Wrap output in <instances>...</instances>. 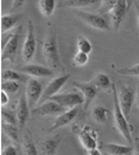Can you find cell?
Returning a JSON list of instances; mask_svg holds the SVG:
<instances>
[{
	"label": "cell",
	"instance_id": "cell-38",
	"mask_svg": "<svg viewBox=\"0 0 139 155\" xmlns=\"http://www.w3.org/2000/svg\"><path fill=\"white\" fill-rule=\"evenodd\" d=\"M135 6V9H136V12H137V24H138V29H139V4H138L137 3H136L134 4Z\"/></svg>",
	"mask_w": 139,
	"mask_h": 155
},
{
	"label": "cell",
	"instance_id": "cell-25",
	"mask_svg": "<svg viewBox=\"0 0 139 155\" xmlns=\"http://www.w3.org/2000/svg\"><path fill=\"white\" fill-rule=\"evenodd\" d=\"M77 46L78 51L89 54L92 51V45L90 40L83 35H79L77 38Z\"/></svg>",
	"mask_w": 139,
	"mask_h": 155
},
{
	"label": "cell",
	"instance_id": "cell-32",
	"mask_svg": "<svg viewBox=\"0 0 139 155\" xmlns=\"http://www.w3.org/2000/svg\"><path fill=\"white\" fill-rule=\"evenodd\" d=\"M117 2H118V0H114V1L103 0V1H101V6H100L99 10V15H102L104 14H109L113 7L115 6Z\"/></svg>",
	"mask_w": 139,
	"mask_h": 155
},
{
	"label": "cell",
	"instance_id": "cell-26",
	"mask_svg": "<svg viewBox=\"0 0 139 155\" xmlns=\"http://www.w3.org/2000/svg\"><path fill=\"white\" fill-rule=\"evenodd\" d=\"M2 78L5 81H23L25 82V77L23 74L18 73L12 70H7L2 73Z\"/></svg>",
	"mask_w": 139,
	"mask_h": 155
},
{
	"label": "cell",
	"instance_id": "cell-23",
	"mask_svg": "<svg viewBox=\"0 0 139 155\" xmlns=\"http://www.w3.org/2000/svg\"><path fill=\"white\" fill-rule=\"evenodd\" d=\"M96 2L97 1L95 0H69V1L63 2L64 5L71 8L72 10H80V8L90 6L95 4Z\"/></svg>",
	"mask_w": 139,
	"mask_h": 155
},
{
	"label": "cell",
	"instance_id": "cell-24",
	"mask_svg": "<svg viewBox=\"0 0 139 155\" xmlns=\"http://www.w3.org/2000/svg\"><path fill=\"white\" fill-rule=\"evenodd\" d=\"M2 130L11 140L15 142H18V130L15 124L3 123Z\"/></svg>",
	"mask_w": 139,
	"mask_h": 155
},
{
	"label": "cell",
	"instance_id": "cell-35",
	"mask_svg": "<svg viewBox=\"0 0 139 155\" xmlns=\"http://www.w3.org/2000/svg\"><path fill=\"white\" fill-rule=\"evenodd\" d=\"M24 0H16V1H13V4H12V8H18V7H21L24 4Z\"/></svg>",
	"mask_w": 139,
	"mask_h": 155
},
{
	"label": "cell",
	"instance_id": "cell-33",
	"mask_svg": "<svg viewBox=\"0 0 139 155\" xmlns=\"http://www.w3.org/2000/svg\"><path fill=\"white\" fill-rule=\"evenodd\" d=\"M2 155H18L17 149L13 145H8L3 149Z\"/></svg>",
	"mask_w": 139,
	"mask_h": 155
},
{
	"label": "cell",
	"instance_id": "cell-21",
	"mask_svg": "<svg viewBox=\"0 0 139 155\" xmlns=\"http://www.w3.org/2000/svg\"><path fill=\"white\" fill-rule=\"evenodd\" d=\"M37 5L41 15L45 17H50L54 12L57 2L54 0H40Z\"/></svg>",
	"mask_w": 139,
	"mask_h": 155
},
{
	"label": "cell",
	"instance_id": "cell-16",
	"mask_svg": "<svg viewBox=\"0 0 139 155\" xmlns=\"http://www.w3.org/2000/svg\"><path fill=\"white\" fill-rule=\"evenodd\" d=\"M30 110L29 107L28 106L25 93H24L22 94L20 97L16 111L18 124L21 129H23L25 126L28 118H29Z\"/></svg>",
	"mask_w": 139,
	"mask_h": 155
},
{
	"label": "cell",
	"instance_id": "cell-28",
	"mask_svg": "<svg viewBox=\"0 0 139 155\" xmlns=\"http://www.w3.org/2000/svg\"><path fill=\"white\" fill-rule=\"evenodd\" d=\"M23 155H39L35 143L31 139H27L23 143Z\"/></svg>",
	"mask_w": 139,
	"mask_h": 155
},
{
	"label": "cell",
	"instance_id": "cell-3",
	"mask_svg": "<svg viewBox=\"0 0 139 155\" xmlns=\"http://www.w3.org/2000/svg\"><path fill=\"white\" fill-rule=\"evenodd\" d=\"M73 131L77 135L83 148L87 151L97 148L98 146V132L89 125H74Z\"/></svg>",
	"mask_w": 139,
	"mask_h": 155
},
{
	"label": "cell",
	"instance_id": "cell-9",
	"mask_svg": "<svg viewBox=\"0 0 139 155\" xmlns=\"http://www.w3.org/2000/svg\"><path fill=\"white\" fill-rule=\"evenodd\" d=\"M132 2L125 0H118L115 6L108 14L109 16L111 25L115 31H118L123 23L126 13L128 11Z\"/></svg>",
	"mask_w": 139,
	"mask_h": 155
},
{
	"label": "cell",
	"instance_id": "cell-27",
	"mask_svg": "<svg viewBox=\"0 0 139 155\" xmlns=\"http://www.w3.org/2000/svg\"><path fill=\"white\" fill-rule=\"evenodd\" d=\"M2 116L4 123L15 124V125L16 123H18L16 113L12 110L9 109H2Z\"/></svg>",
	"mask_w": 139,
	"mask_h": 155
},
{
	"label": "cell",
	"instance_id": "cell-15",
	"mask_svg": "<svg viewBox=\"0 0 139 155\" xmlns=\"http://www.w3.org/2000/svg\"><path fill=\"white\" fill-rule=\"evenodd\" d=\"M78 107H74V108L66 110L65 112L58 115L57 116V118L55 119L53 124H52V127L50 128L49 131H55V130L69 125V124L71 123L72 122L75 120V118H76V116L78 114Z\"/></svg>",
	"mask_w": 139,
	"mask_h": 155
},
{
	"label": "cell",
	"instance_id": "cell-7",
	"mask_svg": "<svg viewBox=\"0 0 139 155\" xmlns=\"http://www.w3.org/2000/svg\"><path fill=\"white\" fill-rule=\"evenodd\" d=\"M49 100H52L66 110L76 107L79 105L84 104V98L82 93L77 92H66L58 93L52 97Z\"/></svg>",
	"mask_w": 139,
	"mask_h": 155
},
{
	"label": "cell",
	"instance_id": "cell-31",
	"mask_svg": "<svg viewBox=\"0 0 139 155\" xmlns=\"http://www.w3.org/2000/svg\"><path fill=\"white\" fill-rule=\"evenodd\" d=\"M20 86L18 82L15 81H4L2 83V91L5 93L14 94L18 91Z\"/></svg>",
	"mask_w": 139,
	"mask_h": 155
},
{
	"label": "cell",
	"instance_id": "cell-8",
	"mask_svg": "<svg viewBox=\"0 0 139 155\" xmlns=\"http://www.w3.org/2000/svg\"><path fill=\"white\" fill-rule=\"evenodd\" d=\"M21 27L18 29L17 31L10 34L6 40L5 43L2 46V61H5L14 63L15 62L17 50L20 40Z\"/></svg>",
	"mask_w": 139,
	"mask_h": 155
},
{
	"label": "cell",
	"instance_id": "cell-1",
	"mask_svg": "<svg viewBox=\"0 0 139 155\" xmlns=\"http://www.w3.org/2000/svg\"><path fill=\"white\" fill-rule=\"evenodd\" d=\"M42 51L47 64L52 70L65 71V66L61 61L58 47L57 31L55 25L49 27L42 45Z\"/></svg>",
	"mask_w": 139,
	"mask_h": 155
},
{
	"label": "cell",
	"instance_id": "cell-34",
	"mask_svg": "<svg viewBox=\"0 0 139 155\" xmlns=\"http://www.w3.org/2000/svg\"><path fill=\"white\" fill-rule=\"evenodd\" d=\"M10 101L9 96H8V93H5V91H2L1 92V104L2 106H4L5 105L8 104Z\"/></svg>",
	"mask_w": 139,
	"mask_h": 155
},
{
	"label": "cell",
	"instance_id": "cell-22",
	"mask_svg": "<svg viewBox=\"0 0 139 155\" xmlns=\"http://www.w3.org/2000/svg\"><path fill=\"white\" fill-rule=\"evenodd\" d=\"M109 111L106 107L101 106H97L93 107L92 110V116L97 123L100 124H104L107 121V115Z\"/></svg>",
	"mask_w": 139,
	"mask_h": 155
},
{
	"label": "cell",
	"instance_id": "cell-6",
	"mask_svg": "<svg viewBox=\"0 0 139 155\" xmlns=\"http://www.w3.org/2000/svg\"><path fill=\"white\" fill-rule=\"evenodd\" d=\"M37 48L35 35V27L33 21L29 20L27 23V32L22 49V56L24 61L28 63L34 57Z\"/></svg>",
	"mask_w": 139,
	"mask_h": 155
},
{
	"label": "cell",
	"instance_id": "cell-17",
	"mask_svg": "<svg viewBox=\"0 0 139 155\" xmlns=\"http://www.w3.org/2000/svg\"><path fill=\"white\" fill-rule=\"evenodd\" d=\"M63 137L60 135L50 137L44 140L41 144V152L43 155H56L62 142Z\"/></svg>",
	"mask_w": 139,
	"mask_h": 155
},
{
	"label": "cell",
	"instance_id": "cell-37",
	"mask_svg": "<svg viewBox=\"0 0 139 155\" xmlns=\"http://www.w3.org/2000/svg\"><path fill=\"white\" fill-rule=\"evenodd\" d=\"M134 146V155H139V140L138 139L136 140Z\"/></svg>",
	"mask_w": 139,
	"mask_h": 155
},
{
	"label": "cell",
	"instance_id": "cell-36",
	"mask_svg": "<svg viewBox=\"0 0 139 155\" xmlns=\"http://www.w3.org/2000/svg\"><path fill=\"white\" fill-rule=\"evenodd\" d=\"M87 155H102L98 148L87 151Z\"/></svg>",
	"mask_w": 139,
	"mask_h": 155
},
{
	"label": "cell",
	"instance_id": "cell-5",
	"mask_svg": "<svg viewBox=\"0 0 139 155\" xmlns=\"http://www.w3.org/2000/svg\"><path fill=\"white\" fill-rule=\"evenodd\" d=\"M72 12L76 17L91 27L101 31H111V28L107 22L99 14H94L77 9L72 10Z\"/></svg>",
	"mask_w": 139,
	"mask_h": 155
},
{
	"label": "cell",
	"instance_id": "cell-30",
	"mask_svg": "<svg viewBox=\"0 0 139 155\" xmlns=\"http://www.w3.org/2000/svg\"><path fill=\"white\" fill-rule=\"evenodd\" d=\"M117 73L123 76L139 78V63L132 67L118 69L117 70Z\"/></svg>",
	"mask_w": 139,
	"mask_h": 155
},
{
	"label": "cell",
	"instance_id": "cell-19",
	"mask_svg": "<svg viewBox=\"0 0 139 155\" xmlns=\"http://www.w3.org/2000/svg\"><path fill=\"white\" fill-rule=\"evenodd\" d=\"M90 82L99 91H107L110 88L112 90L113 83L111 82L110 78L105 73L101 72L97 74Z\"/></svg>",
	"mask_w": 139,
	"mask_h": 155
},
{
	"label": "cell",
	"instance_id": "cell-20",
	"mask_svg": "<svg viewBox=\"0 0 139 155\" xmlns=\"http://www.w3.org/2000/svg\"><path fill=\"white\" fill-rule=\"evenodd\" d=\"M21 18V15H5L2 16V33L10 31L17 24L19 19Z\"/></svg>",
	"mask_w": 139,
	"mask_h": 155
},
{
	"label": "cell",
	"instance_id": "cell-29",
	"mask_svg": "<svg viewBox=\"0 0 139 155\" xmlns=\"http://www.w3.org/2000/svg\"><path fill=\"white\" fill-rule=\"evenodd\" d=\"M89 61V54L78 51L73 58V65L75 67H83Z\"/></svg>",
	"mask_w": 139,
	"mask_h": 155
},
{
	"label": "cell",
	"instance_id": "cell-4",
	"mask_svg": "<svg viewBox=\"0 0 139 155\" xmlns=\"http://www.w3.org/2000/svg\"><path fill=\"white\" fill-rule=\"evenodd\" d=\"M119 89L118 90V95L119 104L122 112L129 120L130 113L136 98V93L132 87H128L123 82H119Z\"/></svg>",
	"mask_w": 139,
	"mask_h": 155
},
{
	"label": "cell",
	"instance_id": "cell-14",
	"mask_svg": "<svg viewBox=\"0 0 139 155\" xmlns=\"http://www.w3.org/2000/svg\"><path fill=\"white\" fill-rule=\"evenodd\" d=\"M18 70L21 74L35 78L49 77L53 74L50 68L38 64H27L19 68Z\"/></svg>",
	"mask_w": 139,
	"mask_h": 155
},
{
	"label": "cell",
	"instance_id": "cell-13",
	"mask_svg": "<svg viewBox=\"0 0 139 155\" xmlns=\"http://www.w3.org/2000/svg\"><path fill=\"white\" fill-rule=\"evenodd\" d=\"M65 108L60 106L56 102L52 100H48L44 103L40 104L38 106L33 109L31 113L33 115L40 116H48L58 114L60 115L62 113L66 111Z\"/></svg>",
	"mask_w": 139,
	"mask_h": 155
},
{
	"label": "cell",
	"instance_id": "cell-39",
	"mask_svg": "<svg viewBox=\"0 0 139 155\" xmlns=\"http://www.w3.org/2000/svg\"><path fill=\"white\" fill-rule=\"evenodd\" d=\"M136 103H137V106L139 108V87L137 88V93H136Z\"/></svg>",
	"mask_w": 139,
	"mask_h": 155
},
{
	"label": "cell",
	"instance_id": "cell-11",
	"mask_svg": "<svg viewBox=\"0 0 139 155\" xmlns=\"http://www.w3.org/2000/svg\"><path fill=\"white\" fill-rule=\"evenodd\" d=\"M42 93V85L38 80L33 78L28 80L25 95L28 106L31 110L36 107L38 102L40 101Z\"/></svg>",
	"mask_w": 139,
	"mask_h": 155
},
{
	"label": "cell",
	"instance_id": "cell-10",
	"mask_svg": "<svg viewBox=\"0 0 139 155\" xmlns=\"http://www.w3.org/2000/svg\"><path fill=\"white\" fill-rule=\"evenodd\" d=\"M70 74H65L63 75L56 77L47 85L43 91L42 95L40 101V104L49 100L52 97L58 94L59 91L62 88L71 78Z\"/></svg>",
	"mask_w": 139,
	"mask_h": 155
},
{
	"label": "cell",
	"instance_id": "cell-12",
	"mask_svg": "<svg viewBox=\"0 0 139 155\" xmlns=\"http://www.w3.org/2000/svg\"><path fill=\"white\" fill-rule=\"evenodd\" d=\"M72 84L75 88L80 91V93H82L85 100L84 104H83V109L85 110H87L91 105L92 102L96 98L99 91L90 81H74L72 83Z\"/></svg>",
	"mask_w": 139,
	"mask_h": 155
},
{
	"label": "cell",
	"instance_id": "cell-2",
	"mask_svg": "<svg viewBox=\"0 0 139 155\" xmlns=\"http://www.w3.org/2000/svg\"><path fill=\"white\" fill-rule=\"evenodd\" d=\"M112 91L113 94V116L114 122L117 129L118 130L123 137L128 142L130 145H132L133 140L132 137V130L130 125L128 123V120H127L124 113L122 112L120 106L119 104L118 90L115 84L113 83L112 84Z\"/></svg>",
	"mask_w": 139,
	"mask_h": 155
},
{
	"label": "cell",
	"instance_id": "cell-18",
	"mask_svg": "<svg viewBox=\"0 0 139 155\" xmlns=\"http://www.w3.org/2000/svg\"><path fill=\"white\" fill-rule=\"evenodd\" d=\"M105 150L109 155H130L133 151L132 146H125L115 143H108Z\"/></svg>",
	"mask_w": 139,
	"mask_h": 155
}]
</instances>
